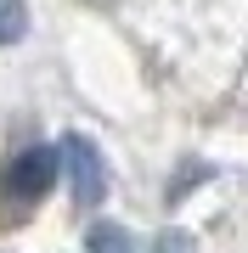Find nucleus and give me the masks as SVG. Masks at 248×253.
I'll return each mask as SVG.
<instances>
[{
    "mask_svg": "<svg viewBox=\"0 0 248 253\" xmlns=\"http://www.w3.org/2000/svg\"><path fill=\"white\" fill-rule=\"evenodd\" d=\"M56 163H62V152H51V146H23L0 174V197L11 208H34L56 186Z\"/></svg>",
    "mask_w": 248,
    "mask_h": 253,
    "instance_id": "obj_1",
    "label": "nucleus"
},
{
    "mask_svg": "<svg viewBox=\"0 0 248 253\" xmlns=\"http://www.w3.org/2000/svg\"><path fill=\"white\" fill-rule=\"evenodd\" d=\"M62 169L79 208H96L107 197V163H101V146L91 135H62Z\"/></svg>",
    "mask_w": 248,
    "mask_h": 253,
    "instance_id": "obj_2",
    "label": "nucleus"
},
{
    "mask_svg": "<svg viewBox=\"0 0 248 253\" xmlns=\"http://www.w3.org/2000/svg\"><path fill=\"white\" fill-rule=\"evenodd\" d=\"M23 34H28V11H23V0H0V45H17Z\"/></svg>",
    "mask_w": 248,
    "mask_h": 253,
    "instance_id": "obj_4",
    "label": "nucleus"
},
{
    "mask_svg": "<svg viewBox=\"0 0 248 253\" xmlns=\"http://www.w3.org/2000/svg\"><path fill=\"white\" fill-rule=\"evenodd\" d=\"M152 253H198V242H192L186 231H164V236H158V248H152Z\"/></svg>",
    "mask_w": 248,
    "mask_h": 253,
    "instance_id": "obj_5",
    "label": "nucleus"
},
{
    "mask_svg": "<svg viewBox=\"0 0 248 253\" xmlns=\"http://www.w3.org/2000/svg\"><path fill=\"white\" fill-rule=\"evenodd\" d=\"M85 253H136V248H130L124 225H107V219H101V225L85 231Z\"/></svg>",
    "mask_w": 248,
    "mask_h": 253,
    "instance_id": "obj_3",
    "label": "nucleus"
}]
</instances>
